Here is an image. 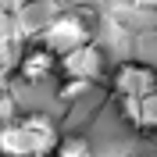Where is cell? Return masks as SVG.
<instances>
[{
	"label": "cell",
	"mask_w": 157,
	"mask_h": 157,
	"mask_svg": "<svg viewBox=\"0 0 157 157\" xmlns=\"http://www.w3.org/2000/svg\"><path fill=\"white\" fill-rule=\"evenodd\" d=\"M93 39V25L82 11H61V14H50L39 29V43H47L50 50L57 54H68V50L82 47Z\"/></svg>",
	"instance_id": "6da1fadb"
},
{
	"label": "cell",
	"mask_w": 157,
	"mask_h": 157,
	"mask_svg": "<svg viewBox=\"0 0 157 157\" xmlns=\"http://www.w3.org/2000/svg\"><path fill=\"white\" fill-rule=\"evenodd\" d=\"M61 75H64V78H86V82L100 86V82L111 75V71H107V57H104L100 43L89 39V43H82V47L61 54Z\"/></svg>",
	"instance_id": "7a4b0ae2"
},
{
	"label": "cell",
	"mask_w": 157,
	"mask_h": 157,
	"mask_svg": "<svg viewBox=\"0 0 157 157\" xmlns=\"http://www.w3.org/2000/svg\"><path fill=\"white\" fill-rule=\"evenodd\" d=\"M107 86H111V93H114V100L139 97V93L157 89V71L150 68V64H139V61H121V64L107 75Z\"/></svg>",
	"instance_id": "3957f363"
},
{
	"label": "cell",
	"mask_w": 157,
	"mask_h": 157,
	"mask_svg": "<svg viewBox=\"0 0 157 157\" xmlns=\"http://www.w3.org/2000/svg\"><path fill=\"white\" fill-rule=\"evenodd\" d=\"M54 71H61V54L57 50H50L47 43H32L25 54H21L18 61V78L21 82H43V78H50Z\"/></svg>",
	"instance_id": "277c9868"
},
{
	"label": "cell",
	"mask_w": 157,
	"mask_h": 157,
	"mask_svg": "<svg viewBox=\"0 0 157 157\" xmlns=\"http://www.w3.org/2000/svg\"><path fill=\"white\" fill-rule=\"evenodd\" d=\"M118 107H121V118L132 128L147 132V136H157V89L139 93V97H121Z\"/></svg>",
	"instance_id": "5b68a950"
},
{
	"label": "cell",
	"mask_w": 157,
	"mask_h": 157,
	"mask_svg": "<svg viewBox=\"0 0 157 157\" xmlns=\"http://www.w3.org/2000/svg\"><path fill=\"white\" fill-rule=\"evenodd\" d=\"M0 154H4V157H32V154H39L36 139H32L29 128L21 125V118L0 125Z\"/></svg>",
	"instance_id": "8992f818"
},
{
	"label": "cell",
	"mask_w": 157,
	"mask_h": 157,
	"mask_svg": "<svg viewBox=\"0 0 157 157\" xmlns=\"http://www.w3.org/2000/svg\"><path fill=\"white\" fill-rule=\"evenodd\" d=\"M21 125L32 132V139H36V150L39 154H54L57 150V125H54V118L43 114V111H29V114H21Z\"/></svg>",
	"instance_id": "52a82bcc"
},
{
	"label": "cell",
	"mask_w": 157,
	"mask_h": 157,
	"mask_svg": "<svg viewBox=\"0 0 157 157\" xmlns=\"http://www.w3.org/2000/svg\"><path fill=\"white\" fill-rule=\"evenodd\" d=\"M89 139L86 136H71V132H64V136L57 139V150H54V154L57 157H86L89 154Z\"/></svg>",
	"instance_id": "ba28073f"
},
{
	"label": "cell",
	"mask_w": 157,
	"mask_h": 157,
	"mask_svg": "<svg viewBox=\"0 0 157 157\" xmlns=\"http://www.w3.org/2000/svg\"><path fill=\"white\" fill-rule=\"evenodd\" d=\"M89 89H93V82H86V78H64L57 89V100H75L82 93H89Z\"/></svg>",
	"instance_id": "9c48e42d"
},
{
	"label": "cell",
	"mask_w": 157,
	"mask_h": 157,
	"mask_svg": "<svg viewBox=\"0 0 157 157\" xmlns=\"http://www.w3.org/2000/svg\"><path fill=\"white\" fill-rule=\"evenodd\" d=\"M136 7H147V11H157V0H132Z\"/></svg>",
	"instance_id": "30bf717a"
},
{
	"label": "cell",
	"mask_w": 157,
	"mask_h": 157,
	"mask_svg": "<svg viewBox=\"0 0 157 157\" xmlns=\"http://www.w3.org/2000/svg\"><path fill=\"white\" fill-rule=\"evenodd\" d=\"M4 93H7V71L0 68V97H4Z\"/></svg>",
	"instance_id": "8fae6325"
}]
</instances>
